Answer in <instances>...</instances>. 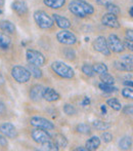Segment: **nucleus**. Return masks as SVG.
Returning a JSON list of instances; mask_svg holds the SVG:
<instances>
[{"mask_svg": "<svg viewBox=\"0 0 133 151\" xmlns=\"http://www.w3.org/2000/svg\"><path fill=\"white\" fill-rule=\"evenodd\" d=\"M69 9L72 14L79 18H84L94 12L93 6L84 0H72L69 4Z\"/></svg>", "mask_w": 133, "mask_h": 151, "instance_id": "1", "label": "nucleus"}, {"mask_svg": "<svg viewBox=\"0 0 133 151\" xmlns=\"http://www.w3.org/2000/svg\"><path fill=\"white\" fill-rule=\"evenodd\" d=\"M34 20L41 29H49L53 26V20L43 10H37L34 14Z\"/></svg>", "mask_w": 133, "mask_h": 151, "instance_id": "2", "label": "nucleus"}, {"mask_svg": "<svg viewBox=\"0 0 133 151\" xmlns=\"http://www.w3.org/2000/svg\"><path fill=\"white\" fill-rule=\"evenodd\" d=\"M51 68L58 76L63 78H72L74 76V70L69 65L63 62H54L52 63Z\"/></svg>", "mask_w": 133, "mask_h": 151, "instance_id": "3", "label": "nucleus"}, {"mask_svg": "<svg viewBox=\"0 0 133 151\" xmlns=\"http://www.w3.org/2000/svg\"><path fill=\"white\" fill-rule=\"evenodd\" d=\"M11 75L18 83H26L31 77L29 70L22 66H14L11 69Z\"/></svg>", "mask_w": 133, "mask_h": 151, "instance_id": "4", "label": "nucleus"}, {"mask_svg": "<svg viewBox=\"0 0 133 151\" xmlns=\"http://www.w3.org/2000/svg\"><path fill=\"white\" fill-rule=\"evenodd\" d=\"M26 57L29 64L38 66V67H41V66H43L45 64V57L41 52H37V50H27Z\"/></svg>", "mask_w": 133, "mask_h": 151, "instance_id": "5", "label": "nucleus"}, {"mask_svg": "<svg viewBox=\"0 0 133 151\" xmlns=\"http://www.w3.org/2000/svg\"><path fill=\"white\" fill-rule=\"evenodd\" d=\"M107 43L109 50L114 52H122L124 50V48H125L123 42L115 34H111L109 36V39L107 40Z\"/></svg>", "mask_w": 133, "mask_h": 151, "instance_id": "6", "label": "nucleus"}, {"mask_svg": "<svg viewBox=\"0 0 133 151\" xmlns=\"http://www.w3.org/2000/svg\"><path fill=\"white\" fill-rule=\"evenodd\" d=\"M56 38L60 43L67 44V45H72V44H75L77 41V38H76L75 34L72 33L71 31H68L66 29H63L62 31H60L56 34Z\"/></svg>", "mask_w": 133, "mask_h": 151, "instance_id": "7", "label": "nucleus"}, {"mask_svg": "<svg viewBox=\"0 0 133 151\" xmlns=\"http://www.w3.org/2000/svg\"><path fill=\"white\" fill-rule=\"evenodd\" d=\"M31 124L35 127H38V129H45V131H51V129H54V124L52 122H50L49 120H47L46 118L43 117H39V116H35V117H32L30 120Z\"/></svg>", "mask_w": 133, "mask_h": 151, "instance_id": "8", "label": "nucleus"}, {"mask_svg": "<svg viewBox=\"0 0 133 151\" xmlns=\"http://www.w3.org/2000/svg\"><path fill=\"white\" fill-rule=\"evenodd\" d=\"M93 48L96 52H100V54L105 55V56H110L111 50L107 47V39L103 36H98L93 42Z\"/></svg>", "mask_w": 133, "mask_h": 151, "instance_id": "9", "label": "nucleus"}, {"mask_svg": "<svg viewBox=\"0 0 133 151\" xmlns=\"http://www.w3.org/2000/svg\"><path fill=\"white\" fill-rule=\"evenodd\" d=\"M31 135H32V139L38 144H42L44 142H47L51 140V137L48 135L45 129H38V127L36 129H34Z\"/></svg>", "mask_w": 133, "mask_h": 151, "instance_id": "10", "label": "nucleus"}, {"mask_svg": "<svg viewBox=\"0 0 133 151\" xmlns=\"http://www.w3.org/2000/svg\"><path fill=\"white\" fill-rule=\"evenodd\" d=\"M101 22H102V24L105 26L109 27V28H114V29L120 28V23L118 21L117 17L113 14H110V12L102 17Z\"/></svg>", "mask_w": 133, "mask_h": 151, "instance_id": "11", "label": "nucleus"}, {"mask_svg": "<svg viewBox=\"0 0 133 151\" xmlns=\"http://www.w3.org/2000/svg\"><path fill=\"white\" fill-rule=\"evenodd\" d=\"M0 132L1 134H3L4 136H6L7 138H14L16 137V129L12 123L5 122L3 124L0 125Z\"/></svg>", "mask_w": 133, "mask_h": 151, "instance_id": "12", "label": "nucleus"}, {"mask_svg": "<svg viewBox=\"0 0 133 151\" xmlns=\"http://www.w3.org/2000/svg\"><path fill=\"white\" fill-rule=\"evenodd\" d=\"M43 90L44 88L40 84L34 86L30 91V98L34 102H39L43 98Z\"/></svg>", "mask_w": 133, "mask_h": 151, "instance_id": "13", "label": "nucleus"}, {"mask_svg": "<svg viewBox=\"0 0 133 151\" xmlns=\"http://www.w3.org/2000/svg\"><path fill=\"white\" fill-rule=\"evenodd\" d=\"M52 20L55 22L56 26L62 29H68L71 27V22L67 18L60 16V14H52Z\"/></svg>", "mask_w": 133, "mask_h": 151, "instance_id": "14", "label": "nucleus"}, {"mask_svg": "<svg viewBox=\"0 0 133 151\" xmlns=\"http://www.w3.org/2000/svg\"><path fill=\"white\" fill-rule=\"evenodd\" d=\"M43 98L47 102H54L60 99V95H58L53 88H47L43 90Z\"/></svg>", "mask_w": 133, "mask_h": 151, "instance_id": "15", "label": "nucleus"}, {"mask_svg": "<svg viewBox=\"0 0 133 151\" xmlns=\"http://www.w3.org/2000/svg\"><path fill=\"white\" fill-rule=\"evenodd\" d=\"M11 7L18 16H24V14H27L28 12V7H27L26 3L23 1H16L11 4Z\"/></svg>", "mask_w": 133, "mask_h": 151, "instance_id": "16", "label": "nucleus"}, {"mask_svg": "<svg viewBox=\"0 0 133 151\" xmlns=\"http://www.w3.org/2000/svg\"><path fill=\"white\" fill-rule=\"evenodd\" d=\"M119 62L122 64V66H123V68H124L125 71H130V72L132 71V69H133L132 56H128V55H126V56L121 57Z\"/></svg>", "mask_w": 133, "mask_h": 151, "instance_id": "17", "label": "nucleus"}, {"mask_svg": "<svg viewBox=\"0 0 133 151\" xmlns=\"http://www.w3.org/2000/svg\"><path fill=\"white\" fill-rule=\"evenodd\" d=\"M100 145V140L98 137L94 136V137H91L90 139L87 140L86 142V149L87 150H96Z\"/></svg>", "mask_w": 133, "mask_h": 151, "instance_id": "18", "label": "nucleus"}, {"mask_svg": "<svg viewBox=\"0 0 133 151\" xmlns=\"http://www.w3.org/2000/svg\"><path fill=\"white\" fill-rule=\"evenodd\" d=\"M0 29H1L2 31L6 32V33H9V34L14 33V31H16L14 25L12 24L11 22H9V21H2V22L0 23Z\"/></svg>", "mask_w": 133, "mask_h": 151, "instance_id": "19", "label": "nucleus"}, {"mask_svg": "<svg viewBox=\"0 0 133 151\" xmlns=\"http://www.w3.org/2000/svg\"><path fill=\"white\" fill-rule=\"evenodd\" d=\"M44 4L46 6L50 8H53V9H58V8H60L62 6H64L66 0H43Z\"/></svg>", "mask_w": 133, "mask_h": 151, "instance_id": "20", "label": "nucleus"}, {"mask_svg": "<svg viewBox=\"0 0 133 151\" xmlns=\"http://www.w3.org/2000/svg\"><path fill=\"white\" fill-rule=\"evenodd\" d=\"M11 39L4 33H0V50H7L10 46Z\"/></svg>", "mask_w": 133, "mask_h": 151, "instance_id": "21", "label": "nucleus"}, {"mask_svg": "<svg viewBox=\"0 0 133 151\" xmlns=\"http://www.w3.org/2000/svg\"><path fill=\"white\" fill-rule=\"evenodd\" d=\"M40 148L39 150H42V151H58L60 148L55 145V143L50 140V141H47V142H44V143L40 144Z\"/></svg>", "mask_w": 133, "mask_h": 151, "instance_id": "22", "label": "nucleus"}, {"mask_svg": "<svg viewBox=\"0 0 133 151\" xmlns=\"http://www.w3.org/2000/svg\"><path fill=\"white\" fill-rule=\"evenodd\" d=\"M27 69L29 70V72H30L31 75L34 76L35 78H41L42 77V71L39 69V67H38V66L32 65V64H29Z\"/></svg>", "mask_w": 133, "mask_h": 151, "instance_id": "23", "label": "nucleus"}, {"mask_svg": "<svg viewBox=\"0 0 133 151\" xmlns=\"http://www.w3.org/2000/svg\"><path fill=\"white\" fill-rule=\"evenodd\" d=\"M54 143H55V145L58 146V148L60 147H67L68 145V141L66 139V137L63 135H60V134H58V135H55V137H54Z\"/></svg>", "mask_w": 133, "mask_h": 151, "instance_id": "24", "label": "nucleus"}, {"mask_svg": "<svg viewBox=\"0 0 133 151\" xmlns=\"http://www.w3.org/2000/svg\"><path fill=\"white\" fill-rule=\"evenodd\" d=\"M132 145V140L130 137H124L120 140L119 142V147L120 149H123V150H128Z\"/></svg>", "mask_w": 133, "mask_h": 151, "instance_id": "25", "label": "nucleus"}, {"mask_svg": "<svg viewBox=\"0 0 133 151\" xmlns=\"http://www.w3.org/2000/svg\"><path fill=\"white\" fill-rule=\"evenodd\" d=\"M100 80H101V83H105V84H110V86H113L115 83V79L114 77L109 74L107 72H105L102 74H100Z\"/></svg>", "mask_w": 133, "mask_h": 151, "instance_id": "26", "label": "nucleus"}, {"mask_svg": "<svg viewBox=\"0 0 133 151\" xmlns=\"http://www.w3.org/2000/svg\"><path fill=\"white\" fill-rule=\"evenodd\" d=\"M93 125L96 129H98V131H107V129L111 127L107 122H105V121H101V120L94 121Z\"/></svg>", "mask_w": 133, "mask_h": 151, "instance_id": "27", "label": "nucleus"}, {"mask_svg": "<svg viewBox=\"0 0 133 151\" xmlns=\"http://www.w3.org/2000/svg\"><path fill=\"white\" fill-rule=\"evenodd\" d=\"M107 105L110 106L111 108H113L114 110L116 111H120L122 109V105L117 99H110L107 100Z\"/></svg>", "mask_w": 133, "mask_h": 151, "instance_id": "28", "label": "nucleus"}, {"mask_svg": "<svg viewBox=\"0 0 133 151\" xmlns=\"http://www.w3.org/2000/svg\"><path fill=\"white\" fill-rule=\"evenodd\" d=\"M92 67H93L94 72L97 74H102V73H105V72H107V66L105 65V64L97 63L94 66H92Z\"/></svg>", "mask_w": 133, "mask_h": 151, "instance_id": "29", "label": "nucleus"}, {"mask_svg": "<svg viewBox=\"0 0 133 151\" xmlns=\"http://www.w3.org/2000/svg\"><path fill=\"white\" fill-rule=\"evenodd\" d=\"M105 7H107V12H109L110 14H115V16H117V14H120V8L118 7L116 4H113V3H110V2H107V3L105 4Z\"/></svg>", "mask_w": 133, "mask_h": 151, "instance_id": "30", "label": "nucleus"}, {"mask_svg": "<svg viewBox=\"0 0 133 151\" xmlns=\"http://www.w3.org/2000/svg\"><path fill=\"white\" fill-rule=\"evenodd\" d=\"M82 71H83V73L85 74V75L89 76V77H92V76H94V74H95V72H94V70H93V67L90 66V65H88V64L83 65V67H82Z\"/></svg>", "mask_w": 133, "mask_h": 151, "instance_id": "31", "label": "nucleus"}, {"mask_svg": "<svg viewBox=\"0 0 133 151\" xmlns=\"http://www.w3.org/2000/svg\"><path fill=\"white\" fill-rule=\"evenodd\" d=\"M100 88L105 93H116L118 91V88H115L113 86H110V84H105V83H100Z\"/></svg>", "mask_w": 133, "mask_h": 151, "instance_id": "32", "label": "nucleus"}, {"mask_svg": "<svg viewBox=\"0 0 133 151\" xmlns=\"http://www.w3.org/2000/svg\"><path fill=\"white\" fill-rule=\"evenodd\" d=\"M122 96L125 99H133V90L132 86H127L122 91Z\"/></svg>", "mask_w": 133, "mask_h": 151, "instance_id": "33", "label": "nucleus"}, {"mask_svg": "<svg viewBox=\"0 0 133 151\" xmlns=\"http://www.w3.org/2000/svg\"><path fill=\"white\" fill-rule=\"evenodd\" d=\"M64 111H65V113L68 114V115H74V114H76L77 110H76V108L74 107L73 105L66 104V105L64 106Z\"/></svg>", "mask_w": 133, "mask_h": 151, "instance_id": "34", "label": "nucleus"}, {"mask_svg": "<svg viewBox=\"0 0 133 151\" xmlns=\"http://www.w3.org/2000/svg\"><path fill=\"white\" fill-rule=\"evenodd\" d=\"M77 131L81 134H89L90 133V127L86 123H80L77 127Z\"/></svg>", "mask_w": 133, "mask_h": 151, "instance_id": "35", "label": "nucleus"}, {"mask_svg": "<svg viewBox=\"0 0 133 151\" xmlns=\"http://www.w3.org/2000/svg\"><path fill=\"white\" fill-rule=\"evenodd\" d=\"M101 138H102V140L105 141V143H110V142L113 140V135H112L111 133H109V132H105V133H102V135H101Z\"/></svg>", "mask_w": 133, "mask_h": 151, "instance_id": "36", "label": "nucleus"}, {"mask_svg": "<svg viewBox=\"0 0 133 151\" xmlns=\"http://www.w3.org/2000/svg\"><path fill=\"white\" fill-rule=\"evenodd\" d=\"M123 112L125 114H129V115H131L132 114V105H127L125 108H124V110H123Z\"/></svg>", "mask_w": 133, "mask_h": 151, "instance_id": "37", "label": "nucleus"}, {"mask_svg": "<svg viewBox=\"0 0 133 151\" xmlns=\"http://www.w3.org/2000/svg\"><path fill=\"white\" fill-rule=\"evenodd\" d=\"M0 146L1 147H6L7 146V140L1 135H0Z\"/></svg>", "mask_w": 133, "mask_h": 151, "instance_id": "38", "label": "nucleus"}, {"mask_svg": "<svg viewBox=\"0 0 133 151\" xmlns=\"http://www.w3.org/2000/svg\"><path fill=\"white\" fill-rule=\"evenodd\" d=\"M126 38H127V40H130V41H132V40H133L132 30H128L127 32H126Z\"/></svg>", "mask_w": 133, "mask_h": 151, "instance_id": "39", "label": "nucleus"}, {"mask_svg": "<svg viewBox=\"0 0 133 151\" xmlns=\"http://www.w3.org/2000/svg\"><path fill=\"white\" fill-rule=\"evenodd\" d=\"M6 111V108L5 106H4V104L2 103V102H0V115H2V114H4Z\"/></svg>", "mask_w": 133, "mask_h": 151, "instance_id": "40", "label": "nucleus"}, {"mask_svg": "<svg viewBox=\"0 0 133 151\" xmlns=\"http://www.w3.org/2000/svg\"><path fill=\"white\" fill-rule=\"evenodd\" d=\"M89 104H90V100H89V98H87V97L84 98V100L81 102V105H83V106H88Z\"/></svg>", "mask_w": 133, "mask_h": 151, "instance_id": "41", "label": "nucleus"}, {"mask_svg": "<svg viewBox=\"0 0 133 151\" xmlns=\"http://www.w3.org/2000/svg\"><path fill=\"white\" fill-rule=\"evenodd\" d=\"M126 45H127V47L129 48L130 50H132V41H130V40H126Z\"/></svg>", "mask_w": 133, "mask_h": 151, "instance_id": "42", "label": "nucleus"}, {"mask_svg": "<svg viewBox=\"0 0 133 151\" xmlns=\"http://www.w3.org/2000/svg\"><path fill=\"white\" fill-rule=\"evenodd\" d=\"M100 109H101V113H102L103 115H105V113H107V107H105V105H102L100 107Z\"/></svg>", "mask_w": 133, "mask_h": 151, "instance_id": "43", "label": "nucleus"}, {"mask_svg": "<svg viewBox=\"0 0 133 151\" xmlns=\"http://www.w3.org/2000/svg\"><path fill=\"white\" fill-rule=\"evenodd\" d=\"M124 84L125 86H132V80H126L125 82H124Z\"/></svg>", "mask_w": 133, "mask_h": 151, "instance_id": "44", "label": "nucleus"}, {"mask_svg": "<svg viewBox=\"0 0 133 151\" xmlns=\"http://www.w3.org/2000/svg\"><path fill=\"white\" fill-rule=\"evenodd\" d=\"M76 150H81V151H87V149L86 148H83V147H78V148H76Z\"/></svg>", "mask_w": 133, "mask_h": 151, "instance_id": "45", "label": "nucleus"}, {"mask_svg": "<svg viewBox=\"0 0 133 151\" xmlns=\"http://www.w3.org/2000/svg\"><path fill=\"white\" fill-rule=\"evenodd\" d=\"M132 10H133V8H132V7H130V10H129V14H130V17H133V14H132Z\"/></svg>", "mask_w": 133, "mask_h": 151, "instance_id": "46", "label": "nucleus"}, {"mask_svg": "<svg viewBox=\"0 0 133 151\" xmlns=\"http://www.w3.org/2000/svg\"><path fill=\"white\" fill-rule=\"evenodd\" d=\"M4 4V0H0V6H2Z\"/></svg>", "mask_w": 133, "mask_h": 151, "instance_id": "47", "label": "nucleus"}, {"mask_svg": "<svg viewBox=\"0 0 133 151\" xmlns=\"http://www.w3.org/2000/svg\"><path fill=\"white\" fill-rule=\"evenodd\" d=\"M2 14V10H1V9H0V14Z\"/></svg>", "mask_w": 133, "mask_h": 151, "instance_id": "48", "label": "nucleus"}]
</instances>
